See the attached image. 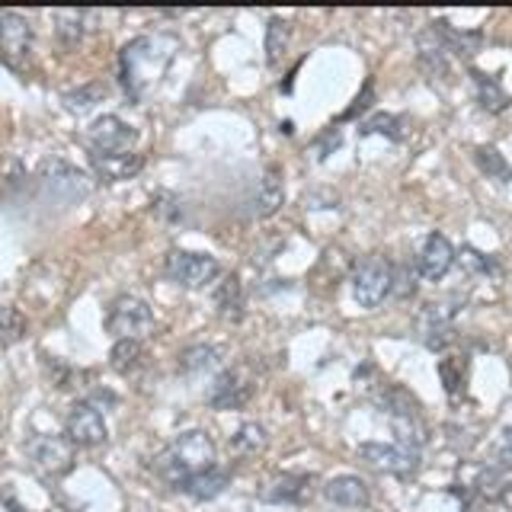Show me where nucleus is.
<instances>
[{"label":"nucleus","mask_w":512,"mask_h":512,"mask_svg":"<svg viewBox=\"0 0 512 512\" xmlns=\"http://www.w3.org/2000/svg\"><path fill=\"white\" fill-rule=\"evenodd\" d=\"M176 42L167 32H154V36H138L119 52V77L122 87L132 100H141L144 93L160 84V77L176 58Z\"/></svg>","instance_id":"1"},{"label":"nucleus","mask_w":512,"mask_h":512,"mask_svg":"<svg viewBox=\"0 0 512 512\" xmlns=\"http://www.w3.org/2000/svg\"><path fill=\"white\" fill-rule=\"evenodd\" d=\"M208 468H215V442L202 429L180 432V436L154 458V471L176 490H180L189 477H196Z\"/></svg>","instance_id":"2"},{"label":"nucleus","mask_w":512,"mask_h":512,"mask_svg":"<svg viewBox=\"0 0 512 512\" xmlns=\"http://www.w3.org/2000/svg\"><path fill=\"white\" fill-rule=\"evenodd\" d=\"M384 410H388V416H391V429L397 436V445L420 455L429 429H426V420L420 413V404H416V397L404 388H391L388 397H384Z\"/></svg>","instance_id":"3"},{"label":"nucleus","mask_w":512,"mask_h":512,"mask_svg":"<svg viewBox=\"0 0 512 512\" xmlns=\"http://www.w3.org/2000/svg\"><path fill=\"white\" fill-rule=\"evenodd\" d=\"M394 288V266L381 253H368L352 266V295L362 308H378Z\"/></svg>","instance_id":"4"},{"label":"nucleus","mask_w":512,"mask_h":512,"mask_svg":"<svg viewBox=\"0 0 512 512\" xmlns=\"http://www.w3.org/2000/svg\"><path fill=\"white\" fill-rule=\"evenodd\" d=\"M106 330L116 336V340H138L154 330V311L148 301H141L135 295H122L109 304L106 314Z\"/></svg>","instance_id":"5"},{"label":"nucleus","mask_w":512,"mask_h":512,"mask_svg":"<svg viewBox=\"0 0 512 512\" xmlns=\"http://www.w3.org/2000/svg\"><path fill=\"white\" fill-rule=\"evenodd\" d=\"M167 276L183 288H205L221 276V263L208 253L192 250H170L167 253Z\"/></svg>","instance_id":"6"},{"label":"nucleus","mask_w":512,"mask_h":512,"mask_svg":"<svg viewBox=\"0 0 512 512\" xmlns=\"http://www.w3.org/2000/svg\"><path fill=\"white\" fill-rule=\"evenodd\" d=\"M359 458L372 471L391 474V477H400V480H407V477H413L416 471H420V455L407 452V448H400V445H388V442H362L359 445Z\"/></svg>","instance_id":"7"},{"label":"nucleus","mask_w":512,"mask_h":512,"mask_svg":"<svg viewBox=\"0 0 512 512\" xmlns=\"http://www.w3.org/2000/svg\"><path fill=\"white\" fill-rule=\"evenodd\" d=\"M90 154L96 157H112V154H135L138 132L119 116H100L87 132Z\"/></svg>","instance_id":"8"},{"label":"nucleus","mask_w":512,"mask_h":512,"mask_svg":"<svg viewBox=\"0 0 512 512\" xmlns=\"http://www.w3.org/2000/svg\"><path fill=\"white\" fill-rule=\"evenodd\" d=\"M26 452L45 477H64L74 468V442L68 436H36Z\"/></svg>","instance_id":"9"},{"label":"nucleus","mask_w":512,"mask_h":512,"mask_svg":"<svg viewBox=\"0 0 512 512\" xmlns=\"http://www.w3.org/2000/svg\"><path fill=\"white\" fill-rule=\"evenodd\" d=\"M253 391H256L253 375L244 365H234V368H224L215 378L212 391H208V404L215 410H240L253 397Z\"/></svg>","instance_id":"10"},{"label":"nucleus","mask_w":512,"mask_h":512,"mask_svg":"<svg viewBox=\"0 0 512 512\" xmlns=\"http://www.w3.org/2000/svg\"><path fill=\"white\" fill-rule=\"evenodd\" d=\"M455 260L458 256H455L452 240L439 231H432L423 240L420 253H416V272H420L426 282H439V279H445V272L455 266Z\"/></svg>","instance_id":"11"},{"label":"nucleus","mask_w":512,"mask_h":512,"mask_svg":"<svg viewBox=\"0 0 512 512\" xmlns=\"http://www.w3.org/2000/svg\"><path fill=\"white\" fill-rule=\"evenodd\" d=\"M68 439L80 448H96L109 439V429L103 413L93 404H74V410L68 413Z\"/></svg>","instance_id":"12"},{"label":"nucleus","mask_w":512,"mask_h":512,"mask_svg":"<svg viewBox=\"0 0 512 512\" xmlns=\"http://www.w3.org/2000/svg\"><path fill=\"white\" fill-rule=\"evenodd\" d=\"M311 474H276L260 490L263 503H308L311 500Z\"/></svg>","instance_id":"13"},{"label":"nucleus","mask_w":512,"mask_h":512,"mask_svg":"<svg viewBox=\"0 0 512 512\" xmlns=\"http://www.w3.org/2000/svg\"><path fill=\"white\" fill-rule=\"evenodd\" d=\"M324 496L333 506H343V509H365L368 500H372V490L362 477L356 474H340L324 484Z\"/></svg>","instance_id":"14"},{"label":"nucleus","mask_w":512,"mask_h":512,"mask_svg":"<svg viewBox=\"0 0 512 512\" xmlns=\"http://www.w3.org/2000/svg\"><path fill=\"white\" fill-rule=\"evenodd\" d=\"M29 42H32V29L26 23V16L0 13V52L13 61H20L29 52Z\"/></svg>","instance_id":"15"},{"label":"nucleus","mask_w":512,"mask_h":512,"mask_svg":"<svg viewBox=\"0 0 512 512\" xmlns=\"http://www.w3.org/2000/svg\"><path fill=\"white\" fill-rule=\"evenodd\" d=\"M231 484V474L221 471V468H208L196 477H189L186 484L180 487L186 496H192V500H215L218 493H224V487Z\"/></svg>","instance_id":"16"},{"label":"nucleus","mask_w":512,"mask_h":512,"mask_svg":"<svg viewBox=\"0 0 512 512\" xmlns=\"http://www.w3.org/2000/svg\"><path fill=\"white\" fill-rule=\"evenodd\" d=\"M285 202V180H282V167H269L263 173V180H260V192H256V212H260L263 218L266 215H276L279 208Z\"/></svg>","instance_id":"17"},{"label":"nucleus","mask_w":512,"mask_h":512,"mask_svg":"<svg viewBox=\"0 0 512 512\" xmlns=\"http://www.w3.org/2000/svg\"><path fill=\"white\" fill-rule=\"evenodd\" d=\"M93 157V167L96 173L103 176V180H128V176H135L141 167H144V157L141 154H112V157Z\"/></svg>","instance_id":"18"},{"label":"nucleus","mask_w":512,"mask_h":512,"mask_svg":"<svg viewBox=\"0 0 512 512\" xmlns=\"http://www.w3.org/2000/svg\"><path fill=\"white\" fill-rule=\"evenodd\" d=\"M436 36L442 39L445 52H455L461 58H471L480 48V32H461V29H452L448 23H436Z\"/></svg>","instance_id":"19"},{"label":"nucleus","mask_w":512,"mask_h":512,"mask_svg":"<svg viewBox=\"0 0 512 512\" xmlns=\"http://www.w3.org/2000/svg\"><path fill=\"white\" fill-rule=\"evenodd\" d=\"M109 362L119 375H132L144 365V349L138 340H116V346L109 352Z\"/></svg>","instance_id":"20"},{"label":"nucleus","mask_w":512,"mask_h":512,"mask_svg":"<svg viewBox=\"0 0 512 512\" xmlns=\"http://www.w3.org/2000/svg\"><path fill=\"white\" fill-rule=\"evenodd\" d=\"M362 135H384L391 141H404L407 138V119L391 116V112H375L372 119L362 122Z\"/></svg>","instance_id":"21"},{"label":"nucleus","mask_w":512,"mask_h":512,"mask_svg":"<svg viewBox=\"0 0 512 512\" xmlns=\"http://www.w3.org/2000/svg\"><path fill=\"white\" fill-rule=\"evenodd\" d=\"M215 304H218V311L224 317L240 320V314H244V295H240L237 276H224V282H218V288H215Z\"/></svg>","instance_id":"22"},{"label":"nucleus","mask_w":512,"mask_h":512,"mask_svg":"<svg viewBox=\"0 0 512 512\" xmlns=\"http://www.w3.org/2000/svg\"><path fill=\"white\" fill-rule=\"evenodd\" d=\"M474 80H477V96H480V106H484L487 112H503V109H509V93L503 90V84L500 80H493V77H487V74H480V71H474Z\"/></svg>","instance_id":"23"},{"label":"nucleus","mask_w":512,"mask_h":512,"mask_svg":"<svg viewBox=\"0 0 512 512\" xmlns=\"http://www.w3.org/2000/svg\"><path fill=\"white\" fill-rule=\"evenodd\" d=\"M439 375H442V384H445V394L458 400L464 394V384H468V362L461 356H448L439 362Z\"/></svg>","instance_id":"24"},{"label":"nucleus","mask_w":512,"mask_h":512,"mask_svg":"<svg viewBox=\"0 0 512 512\" xmlns=\"http://www.w3.org/2000/svg\"><path fill=\"white\" fill-rule=\"evenodd\" d=\"M266 442H269V436H266V429L260 423H244L231 436V448H234L237 455H256V452H263Z\"/></svg>","instance_id":"25"},{"label":"nucleus","mask_w":512,"mask_h":512,"mask_svg":"<svg viewBox=\"0 0 512 512\" xmlns=\"http://www.w3.org/2000/svg\"><path fill=\"white\" fill-rule=\"evenodd\" d=\"M474 164L487 176H493V180H503V183L512 180V167L506 164V157L496 148H490V144H480V148H474Z\"/></svg>","instance_id":"26"},{"label":"nucleus","mask_w":512,"mask_h":512,"mask_svg":"<svg viewBox=\"0 0 512 512\" xmlns=\"http://www.w3.org/2000/svg\"><path fill=\"white\" fill-rule=\"evenodd\" d=\"M288 39H292V26L285 20H269V29H266V61L269 64H279L285 48H288Z\"/></svg>","instance_id":"27"},{"label":"nucleus","mask_w":512,"mask_h":512,"mask_svg":"<svg viewBox=\"0 0 512 512\" xmlns=\"http://www.w3.org/2000/svg\"><path fill=\"white\" fill-rule=\"evenodd\" d=\"M26 330H29V324H26V317L20 311H16V308H0V349L20 343L23 336H26Z\"/></svg>","instance_id":"28"},{"label":"nucleus","mask_w":512,"mask_h":512,"mask_svg":"<svg viewBox=\"0 0 512 512\" xmlns=\"http://www.w3.org/2000/svg\"><path fill=\"white\" fill-rule=\"evenodd\" d=\"M218 359H221V352L215 346H192V349H186L183 356H180V372H186V375L205 372V368L218 365Z\"/></svg>","instance_id":"29"},{"label":"nucleus","mask_w":512,"mask_h":512,"mask_svg":"<svg viewBox=\"0 0 512 512\" xmlns=\"http://www.w3.org/2000/svg\"><path fill=\"white\" fill-rule=\"evenodd\" d=\"M84 20L87 13H58V39L64 48H74L80 42V36H84Z\"/></svg>","instance_id":"30"},{"label":"nucleus","mask_w":512,"mask_h":512,"mask_svg":"<svg viewBox=\"0 0 512 512\" xmlns=\"http://www.w3.org/2000/svg\"><path fill=\"white\" fill-rule=\"evenodd\" d=\"M490 464H493V468H500V471H509L512 468V423L500 432V439H496Z\"/></svg>","instance_id":"31"},{"label":"nucleus","mask_w":512,"mask_h":512,"mask_svg":"<svg viewBox=\"0 0 512 512\" xmlns=\"http://www.w3.org/2000/svg\"><path fill=\"white\" fill-rule=\"evenodd\" d=\"M100 96H106V87H100V84H90V87H84V90H74V93H68L64 96V103H68V109H87L93 100H100Z\"/></svg>","instance_id":"32"},{"label":"nucleus","mask_w":512,"mask_h":512,"mask_svg":"<svg viewBox=\"0 0 512 512\" xmlns=\"http://www.w3.org/2000/svg\"><path fill=\"white\" fill-rule=\"evenodd\" d=\"M461 263H464V269H468V272H496V269H500L487 253H480L474 247H464L461 250Z\"/></svg>","instance_id":"33"},{"label":"nucleus","mask_w":512,"mask_h":512,"mask_svg":"<svg viewBox=\"0 0 512 512\" xmlns=\"http://www.w3.org/2000/svg\"><path fill=\"white\" fill-rule=\"evenodd\" d=\"M10 509H13V512H26V509H20V506H13V503H10Z\"/></svg>","instance_id":"34"}]
</instances>
